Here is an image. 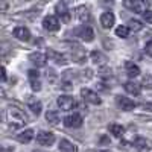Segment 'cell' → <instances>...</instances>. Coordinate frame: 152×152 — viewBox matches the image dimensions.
<instances>
[{"label": "cell", "instance_id": "obj_1", "mask_svg": "<svg viewBox=\"0 0 152 152\" xmlns=\"http://www.w3.org/2000/svg\"><path fill=\"white\" fill-rule=\"evenodd\" d=\"M8 117H9V122H11L12 128H20V126H24L29 122V119H28L26 114H24V111L17 108V107H9L8 108Z\"/></svg>", "mask_w": 152, "mask_h": 152}, {"label": "cell", "instance_id": "obj_2", "mask_svg": "<svg viewBox=\"0 0 152 152\" xmlns=\"http://www.w3.org/2000/svg\"><path fill=\"white\" fill-rule=\"evenodd\" d=\"M37 142L43 146H52L55 143V135L47 131H40L37 134Z\"/></svg>", "mask_w": 152, "mask_h": 152}, {"label": "cell", "instance_id": "obj_3", "mask_svg": "<svg viewBox=\"0 0 152 152\" xmlns=\"http://www.w3.org/2000/svg\"><path fill=\"white\" fill-rule=\"evenodd\" d=\"M81 96L88 104H93V105H99L100 104V97L93 90H90V88H82V90H81Z\"/></svg>", "mask_w": 152, "mask_h": 152}, {"label": "cell", "instance_id": "obj_4", "mask_svg": "<svg viewBox=\"0 0 152 152\" xmlns=\"http://www.w3.org/2000/svg\"><path fill=\"white\" fill-rule=\"evenodd\" d=\"M43 28L49 32H55L59 29V20L55 15H47L43 20Z\"/></svg>", "mask_w": 152, "mask_h": 152}, {"label": "cell", "instance_id": "obj_5", "mask_svg": "<svg viewBox=\"0 0 152 152\" xmlns=\"http://www.w3.org/2000/svg\"><path fill=\"white\" fill-rule=\"evenodd\" d=\"M56 102H58V107H59L62 111H69V110H72V108L76 105L75 99H73L72 96H59Z\"/></svg>", "mask_w": 152, "mask_h": 152}, {"label": "cell", "instance_id": "obj_6", "mask_svg": "<svg viewBox=\"0 0 152 152\" xmlns=\"http://www.w3.org/2000/svg\"><path fill=\"white\" fill-rule=\"evenodd\" d=\"M29 81H31V87L34 91H40L41 90V82H40V73L37 70H29L28 72Z\"/></svg>", "mask_w": 152, "mask_h": 152}, {"label": "cell", "instance_id": "obj_7", "mask_svg": "<svg viewBox=\"0 0 152 152\" xmlns=\"http://www.w3.org/2000/svg\"><path fill=\"white\" fill-rule=\"evenodd\" d=\"M64 125L67 128H79L82 125V117L79 114H70V116H67L64 119Z\"/></svg>", "mask_w": 152, "mask_h": 152}, {"label": "cell", "instance_id": "obj_8", "mask_svg": "<svg viewBox=\"0 0 152 152\" xmlns=\"http://www.w3.org/2000/svg\"><path fill=\"white\" fill-rule=\"evenodd\" d=\"M137 152H151L152 149V143L148 140V138H143V137H138L135 143H134Z\"/></svg>", "mask_w": 152, "mask_h": 152}, {"label": "cell", "instance_id": "obj_9", "mask_svg": "<svg viewBox=\"0 0 152 152\" xmlns=\"http://www.w3.org/2000/svg\"><path fill=\"white\" fill-rule=\"evenodd\" d=\"M76 34H78V37L81 38V40L84 41H93V38H94V34H93V29L90 26H82L79 28L78 31H76Z\"/></svg>", "mask_w": 152, "mask_h": 152}, {"label": "cell", "instance_id": "obj_10", "mask_svg": "<svg viewBox=\"0 0 152 152\" xmlns=\"http://www.w3.org/2000/svg\"><path fill=\"white\" fill-rule=\"evenodd\" d=\"M117 104H119V107H120L123 111H132V110L137 107L134 100H131L129 97H123V96H119V97H117Z\"/></svg>", "mask_w": 152, "mask_h": 152}, {"label": "cell", "instance_id": "obj_11", "mask_svg": "<svg viewBox=\"0 0 152 152\" xmlns=\"http://www.w3.org/2000/svg\"><path fill=\"white\" fill-rule=\"evenodd\" d=\"M14 37L17 38V40L20 41H29L31 40V32L28 28H24V26H18L14 29Z\"/></svg>", "mask_w": 152, "mask_h": 152}, {"label": "cell", "instance_id": "obj_12", "mask_svg": "<svg viewBox=\"0 0 152 152\" xmlns=\"http://www.w3.org/2000/svg\"><path fill=\"white\" fill-rule=\"evenodd\" d=\"M29 59L34 62L37 67H44L46 66V61H47V55L41 53V52H34L29 55Z\"/></svg>", "mask_w": 152, "mask_h": 152}, {"label": "cell", "instance_id": "obj_13", "mask_svg": "<svg viewBox=\"0 0 152 152\" xmlns=\"http://www.w3.org/2000/svg\"><path fill=\"white\" fill-rule=\"evenodd\" d=\"M75 14H76V18H78L81 23H88L90 21V11H88L87 6H78Z\"/></svg>", "mask_w": 152, "mask_h": 152}, {"label": "cell", "instance_id": "obj_14", "mask_svg": "<svg viewBox=\"0 0 152 152\" xmlns=\"http://www.w3.org/2000/svg\"><path fill=\"white\" fill-rule=\"evenodd\" d=\"M125 8H128L132 12H137V14H143V6L140 0H125L123 2Z\"/></svg>", "mask_w": 152, "mask_h": 152}, {"label": "cell", "instance_id": "obj_15", "mask_svg": "<svg viewBox=\"0 0 152 152\" xmlns=\"http://www.w3.org/2000/svg\"><path fill=\"white\" fill-rule=\"evenodd\" d=\"M114 14L113 12H104L102 15H100V24H102L104 29H111L113 24H114Z\"/></svg>", "mask_w": 152, "mask_h": 152}, {"label": "cell", "instance_id": "obj_16", "mask_svg": "<svg viewBox=\"0 0 152 152\" xmlns=\"http://www.w3.org/2000/svg\"><path fill=\"white\" fill-rule=\"evenodd\" d=\"M56 15L61 18V21H64V23L70 21V12H69V9L66 8L64 3H58L56 5Z\"/></svg>", "mask_w": 152, "mask_h": 152}, {"label": "cell", "instance_id": "obj_17", "mask_svg": "<svg viewBox=\"0 0 152 152\" xmlns=\"http://www.w3.org/2000/svg\"><path fill=\"white\" fill-rule=\"evenodd\" d=\"M59 152H78V148H76L72 142L66 140V138H62L59 142Z\"/></svg>", "mask_w": 152, "mask_h": 152}, {"label": "cell", "instance_id": "obj_18", "mask_svg": "<svg viewBox=\"0 0 152 152\" xmlns=\"http://www.w3.org/2000/svg\"><path fill=\"white\" fill-rule=\"evenodd\" d=\"M32 138H34V129H24L17 135V140L20 143H29Z\"/></svg>", "mask_w": 152, "mask_h": 152}, {"label": "cell", "instance_id": "obj_19", "mask_svg": "<svg viewBox=\"0 0 152 152\" xmlns=\"http://www.w3.org/2000/svg\"><path fill=\"white\" fill-rule=\"evenodd\" d=\"M125 90L128 91L129 94H134V96H138V94L142 93L140 85L135 84V82H132V81H129V82H126V84H125Z\"/></svg>", "mask_w": 152, "mask_h": 152}, {"label": "cell", "instance_id": "obj_20", "mask_svg": "<svg viewBox=\"0 0 152 152\" xmlns=\"http://www.w3.org/2000/svg\"><path fill=\"white\" fill-rule=\"evenodd\" d=\"M125 67H126V72H128V75L131 76V78H135V76L140 75V69H138V66H135L134 62H131V61L126 62Z\"/></svg>", "mask_w": 152, "mask_h": 152}, {"label": "cell", "instance_id": "obj_21", "mask_svg": "<svg viewBox=\"0 0 152 152\" xmlns=\"http://www.w3.org/2000/svg\"><path fill=\"white\" fill-rule=\"evenodd\" d=\"M47 56L49 58H52L56 64H66V56L64 55H61V53H58V52H55V50H49L47 52Z\"/></svg>", "mask_w": 152, "mask_h": 152}, {"label": "cell", "instance_id": "obj_22", "mask_svg": "<svg viewBox=\"0 0 152 152\" xmlns=\"http://www.w3.org/2000/svg\"><path fill=\"white\" fill-rule=\"evenodd\" d=\"M46 120L52 125V126H56L59 123V114L56 111H47L46 114Z\"/></svg>", "mask_w": 152, "mask_h": 152}, {"label": "cell", "instance_id": "obj_23", "mask_svg": "<svg viewBox=\"0 0 152 152\" xmlns=\"http://www.w3.org/2000/svg\"><path fill=\"white\" fill-rule=\"evenodd\" d=\"M110 132L114 135V137H122L123 135V126L122 125H117V123H113V125H110Z\"/></svg>", "mask_w": 152, "mask_h": 152}, {"label": "cell", "instance_id": "obj_24", "mask_svg": "<svg viewBox=\"0 0 152 152\" xmlns=\"http://www.w3.org/2000/svg\"><path fill=\"white\" fill-rule=\"evenodd\" d=\"M129 32H131V29H129L128 26H119V28L116 29V35L120 37V38H126V37L129 35Z\"/></svg>", "mask_w": 152, "mask_h": 152}, {"label": "cell", "instance_id": "obj_25", "mask_svg": "<svg viewBox=\"0 0 152 152\" xmlns=\"http://www.w3.org/2000/svg\"><path fill=\"white\" fill-rule=\"evenodd\" d=\"M128 28L132 31V32H138L142 28H143V24L138 21V20H129V23H128Z\"/></svg>", "mask_w": 152, "mask_h": 152}, {"label": "cell", "instance_id": "obj_26", "mask_svg": "<svg viewBox=\"0 0 152 152\" xmlns=\"http://www.w3.org/2000/svg\"><path fill=\"white\" fill-rule=\"evenodd\" d=\"M61 87L64 88V90H72L73 88V79L67 78V73L64 75V78H62V81H61Z\"/></svg>", "mask_w": 152, "mask_h": 152}, {"label": "cell", "instance_id": "obj_27", "mask_svg": "<svg viewBox=\"0 0 152 152\" xmlns=\"http://www.w3.org/2000/svg\"><path fill=\"white\" fill-rule=\"evenodd\" d=\"M91 59H93V62L94 64H99V62H102V61H105V56L100 53V52H91Z\"/></svg>", "mask_w": 152, "mask_h": 152}, {"label": "cell", "instance_id": "obj_28", "mask_svg": "<svg viewBox=\"0 0 152 152\" xmlns=\"http://www.w3.org/2000/svg\"><path fill=\"white\" fill-rule=\"evenodd\" d=\"M29 108L32 110L34 114H37V116H38V114L41 113V102H38V100H37V102H31L29 104Z\"/></svg>", "mask_w": 152, "mask_h": 152}, {"label": "cell", "instance_id": "obj_29", "mask_svg": "<svg viewBox=\"0 0 152 152\" xmlns=\"http://www.w3.org/2000/svg\"><path fill=\"white\" fill-rule=\"evenodd\" d=\"M143 20L146 21V23H151L152 24V11H143Z\"/></svg>", "mask_w": 152, "mask_h": 152}, {"label": "cell", "instance_id": "obj_30", "mask_svg": "<svg viewBox=\"0 0 152 152\" xmlns=\"http://www.w3.org/2000/svg\"><path fill=\"white\" fill-rule=\"evenodd\" d=\"M145 50H146V53H148V55H151V56H152V40L146 43V46H145Z\"/></svg>", "mask_w": 152, "mask_h": 152}, {"label": "cell", "instance_id": "obj_31", "mask_svg": "<svg viewBox=\"0 0 152 152\" xmlns=\"http://www.w3.org/2000/svg\"><path fill=\"white\" fill-rule=\"evenodd\" d=\"M143 82H145V84H148V85H146L148 88H152V78H151L149 75H148V76H145V78H143Z\"/></svg>", "mask_w": 152, "mask_h": 152}, {"label": "cell", "instance_id": "obj_32", "mask_svg": "<svg viewBox=\"0 0 152 152\" xmlns=\"http://www.w3.org/2000/svg\"><path fill=\"white\" fill-rule=\"evenodd\" d=\"M100 2H102L104 5H113V3H114V0H100Z\"/></svg>", "mask_w": 152, "mask_h": 152}, {"label": "cell", "instance_id": "obj_33", "mask_svg": "<svg viewBox=\"0 0 152 152\" xmlns=\"http://www.w3.org/2000/svg\"><path fill=\"white\" fill-rule=\"evenodd\" d=\"M2 79H3V82L6 81V70H5V67L2 69Z\"/></svg>", "mask_w": 152, "mask_h": 152}, {"label": "cell", "instance_id": "obj_34", "mask_svg": "<svg viewBox=\"0 0 152 152\" xmlns=\"http://www.w3.org/2000/svg\"><path fill=\"white\" fill-rule=\"evenodd\" d=\"M35 152H40V151H35Z\"/></svg>", "mask_w": 152, "mask_h": 152}, {"label": "cell", "instance_id": "obj_35", "mask_svg": "<svg viewBox=\"0 0 152 152\" xmlns=\"http://www.w3.org/2000/svg\"><path fill=\"white\" fill-rule=\"evenodd\" d=\"M90 152H94V151H90Z\"/></svg>", "mask_w": 152, "mask_h": 152}]
</instances>
